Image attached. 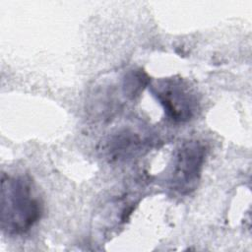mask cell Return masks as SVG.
Instances as JSON below:
<instances>
[{
  "label": "cell",
  "instance_id": "obj_1",
  "mask_svg": "<svg viewBox=\"0 0 252 252\" xmlns=\"http://www.w3.org/2000/svg\"><path fill=\"white\" fill-rule=\"evenodd\" d=\"M42 205L31 180L23 175L2 177L1 226L9 234L28 231L40 218Z\"/></svg>",
  "mask_w": 252,
  "mask_h": 252
},
{
  "label": "cell",
  "instance_id": "obj_2",
  "mask_svg": "<svg viewBox=\"0 0 252 252\" xmlns=\"http://www.w3.org/2000/svg\"><path fill=\"white\" fill-rule=\"evenodd\" d=\"M151 91L162 105L166 116L173 122L190 120L198 109L199 100L196 93L181 78L160 80Z\"/></svg>",
  "mask_w": 252,
  "mask_h": 252
},
{
  "label": "cell",
  "instance_id": "obj_3",
  "mask_svg": "<svg viewBox=\"0 0 252 252\" xmlns=\"http://www.w3.org/2000/svg\"><path fill=\"white\" fill-rule=\"evenodd\" d=\"M205 157L206 149L200 142L183 143L173 159L169 179L171 189L180 194H188L195 190L201 176Z\"/></svg>",
  "mask_w": 252,
  "mask_h": 252
}]
</instances>
